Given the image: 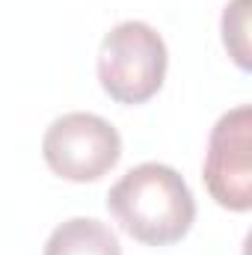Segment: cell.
Wrapping results in <instances>:
<instances>
[{"label":"cell","instance_id":"obj_2","mask_svg":"<svg viewBox=\"0 0 252 255\" xmlns=\"http://www.w3.org/2000/svg\"><path fill=\"white\" fill-rule=\"evenodd\" d=\"M166 63V45L154 27L145 21H122L101 39L98 80L113 101L145 104L160 92Z\"/></svg>","mask_w":252,"mask_h":255},{"label":"cell","instance_id":"obj_3","mask_svg":"<svg viewBox=\"0 0 252 255\" xmlns=\"http://www.w3.org/2000/svg\"><path fill=\"white\" fill-rule=\"evenodd\" d=\"M45 163L65 181H98L122 157V136L95 113H65L54 119L42 139Z\"/></svg>","mask_w":252,"mask_h":255},{"label":"cell","instance_id":"obj_4","mask_svg":"<svg viewBox=\"0 0 252 255\" xmlns=\"http://www.w3.org/2000/svg\"><path fill=\"white\" fill-rule=\"evenodd\" d=\"M205 187L229 211L252 208V107L241 104L220 116L205 154Z\"/></svg>","mask_w":252,"mask_h":255},{"label":"cell","instance_id":"obj_5","mask_svg":"<svg viewBox=\"0 0 252 255\" xmlns=\"http://www.w3.org/2000/svg\"><path fill=\"white\" fill-rule=\"evenodd\" d=\"M42 255H122L119 238L95 217H71L60 223Z\"/></svg>","mask_w":252,"mask_h":255},{"label":"cell","instance_id":"obj_6","mask_svg":"<svg viewBox=\"0 0 252 255\" xmlns=\"http://www.w3.org/2000/svg\"><path fill=\"white\" fill-rule=\"evenodd\" d=\"M223 42L235 63L250 68V0H232L223 12Z\"/></svg>","mask_w":252,"mask_h":255},{"label":"cell","instance_id":"obj_1","mask_svg":"<svg viewBox=\"0 0 252 255\" xmlns=\"http://www.w3.org/2000/svg\"><path fill=\"white\" fill-rule=\"evenodd\" d=\"M107 208L127 235L145 247L181 241L196 220L187 181L166 163H139L110 187Z\"/></svg>","mask_w":252,"mask_h":255}]
</instances>
